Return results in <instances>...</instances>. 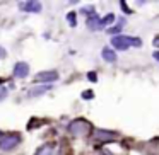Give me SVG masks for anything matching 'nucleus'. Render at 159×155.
<instances>
[{
  "instance_id": "f257e3e1",
  "label": "nucleus",
  "mask_w": 159,
  "mask_h": 155,
  "mask_svg": "<svg viewBox=\"0 0 159 155\" xmlns=\"http://www.w3.org/2000/svg\"><path fill=\"white\" fill-rule=\"evenodd\" d=\"M67 130H69V133L72 135V136L84 138V136H89L91 135V131H93V124H91L87 119H84V118H77V119L72 121V123H69Z\"/></svg>"
},
{
  "instance_id": "f03ea898",
  "label": "nucleus",
  "mask_w": 159,
  "mask_h": 155,
  "mask_svg": "<svg viewBox=\"0 0 159 155\" xmlns=\"http://www.w3.org/2000/svg\"><path fill=\"white\" fill-rule=\"evenodd\" d=\"M111 45L116 50H127L130 46H140L142 41L139 38H130V36H115L111 38Z\"/></svg>"
},
{
  "instance_id": "7ed1b4c3",
  "label": "nucleus",
  "mask_w": 159,
  "mask_h": 155,
  "mask_svg": "<svg viewBox=\"0 0 159 155\" xmlns=\"http://www.w3.org/2000/svg\"><path fill=\"white\" fill-rule=\"evenodd\" d=\"M19 141H21V136L17 133H5L4 136L0 138V150L9 152L14 147H17Z\"/></svg>"
},
{
  "instance_id": "20e7f679",
  "label": "nucleus",
  "mask_w": 159,
  "mask_h": 155,
  "mask_svg": "<svg viewBox=\"0 0 159 155\" xmlns=\"http://www.w3.org/2000/svg\"><path fill=\"white\" fill-rule=\"evenodd\" d=\"M82 12L84 14H87L89 17H87V26H89V29H101L103 28V19H99V15H96V12H94V9L93 7H86V9H82Z\"/></svg>"
},
{
  "instance_id": "39448f33",
  "label": "nucleus",
  "mask_w": 159,
  "mask_h": 155,
  "mask_svg": "<svg viewBox=\"0 0 159 155\" xmlns=\"http://www.w3.org/2000/svg\"><path fill=\"white\" fill-rule=\"evenodd\" d=\"M94 138H96V141H99V143H108V141L116 138V133H111V131H106V130H96Z\"/></svg>"
},
{
  "instance_id": "423d86ee",
  "label": "nucleus",
  "mask_w": 159,
  "mask_h": 155,
  "mask_svg": "<svg viewBox=\"0 0 159 155\" xmlns=\"http://www.w3.org/2000/svg\"><path fill=\"white\" fill-rule=\"evenodd\" d=\"M28 73H29V67H28V63L19 62L17 65L14 67V75H16V77H19V79H24V77H28Z\"/></svg>"
},
{
  "instance_id": "0eeeda50",
  "label": "nucleus",
  "mask_w": 159,
  "mask_h": 155,
  "mask_svg": "<svg viewBox=\"0 0 159 155\" xmlns=\"http://www.w3.org/2000/svg\"><path fill=\"white\" fill-rule=\"evenodd\" d=\"M34 155H57V147L52 143H46L43 147H39Z\"/></svg>"
},
{
  "instance_id": "6e6552de",
  "label": "nucleus",
  "mask_w": 159,
  "mask_h": 155,
  "mask_svg": "<svg viewBox=\"0 0 159 155\" xmlns=\"http://www.w3.org/2000/svg\"><path fill=\"white\" fill-rule=\"evenodd\" d=\"M21 11H24V12H39L41 11V4H39V2H22Z\"/></svg>"
},
{
  "instance_id": "1a4fd4ad",
  "label": "nucleus",
  "mask_w": 159,
  "mask_h": 155,
  "mask_svg": "<svg viewBox=\"0 0 159 155\" xmlns=\"http://www.w3.org/2000/svg\"><path fill=\"white\" fill-rule=\"evenodd\" d=\"M58 79V73L57 72H41L36 75V80L38 82H52V80Z\"/></svg>"
},
{
  "instance_id": "9d476101",
  "label": "nucleus",
  "mask_w": 159,
  "mask_h": 155,
  "mask_svg": "<svg viewBox=\"0 0 159 155\" xmlns=\"http://www.w3.org/2000/svg\"><path fill=\"white\" fill-rule=\"evenodd\" d=\"M101 55H103V58L106 60V62H110V63H113L115 60H116V55H115V51H113V50H110V48H104Z\"/></svg>"
},
{
  "instance_id": "9b49d317",
  "label": "nucleus",
  "mask_w": 159,
  "mask_h": 155,
  "mask_svg": "<svg viewBox=\"0 0 159 155\" xmlns=\"http://www.w3.org/2000/svg\"><path fill=\"white\" fill-rule=\"evenodd\" d=\"M52 87L50 85H41V87H36V90H29V96H38V94H43L46 90H50Z\"/></svg>"
},
{
  "instance_id": "f8f14e48",
  "label": "nucleus",
  "mask_w": 159,
  "mask_h": 155,
  "mask_svg": "<svg viewBox=\"0 0 159 155\" xmlns=\"http://www.w3.org/2000/svg\"><path fill=\"white\" fill-rule=\"evenodd\" d=\"M113 21H115V15H113V14H108L106 17L103 19V24L106 26V24H110V22H113Z\"/></svg>"
},
{
  "instance_id": "ddd939ff",
  "label": "nucleus",
  "mask_w": 159,
  "mask_h": 155,
  "mask_svg": "<svg viewBox=\"0 0 159 155\" xmlns=\"http://www.w3.org/2000/svg\"><path fill=\"white\" fill-rule=\"evenodd\" d=\"M67 19H69V24L70 26H75V14H74V12H70V14L67 15Z\"/></svg>"
},
{
  "instance_id": "4468645a",
  "label": "nucleus",
  "mask_w": 159,
  "mask_h": 155,
  "mask_svg": "<svg viewBox=\"0 0 159 155\" xmlns=\"http://www.w3.org/2000/svg\"><path fill=\"white\" fill-rule=\"evenodd\" d=\"M5 96H7V89H5V87H2V85H0V99H4Z\"/></svg>"
},
{
  "instance_id": "2eb2a0df",
  "label": "nucleus",
  "mask_w": 159,
  "mask_h": 155,
  "mask_svg": "<svg viewBox=\"0 0 159 155\" xmlns=\"http://www.w3.org/2000/svg\"><path fill=\"white\" fill-rule=\"evenodd\" d=\"M89 80H91V82H96V73L91 72V73H89Z\"/></svg>"
},
{
  "instance_id": "dca6fc26",
  "label": "nucleus",
  "mask_w": 159,
  "mask_h": 155,
  "mask_svg": "<svg viewBox=\"0 0 159 155\" xmlns=\"http://www.w3.org/2000/svg\"><path fill=\"white\" fill-rule=\"evenodd\" d=\"M5 55H7V53H5V50H4V48H0V58H4Z\"/></svg>"
},
{
  "instance_id": "f3484780",
  "label": "nucleus",
  "mask_w": 159,
  "mask_h": 155,
  "mask_svg": "<svg viewBox=\"0 0 159 155\" xmlns=\"http://www.w3.org/2000/svg\"><path fill=\"white\" fill-rule=\"evenodd\" d=\"M152 56H154V58L159 62V51H154V55H152Z\"/></svg>"
},
{
  "instance_id": "a211bd4d",
  "label": "nucleus",
  "mask_w": 159,
  "mask_h": 155,
  "mask_svg": "<svg viewBox=\"0 0 159 155\" xmlns=\"http://www.w3.org/2000/svg\"><path fill=\"white\" fill-rule=\"evenodd\" d=\"M154 46H159V36H157V38L154 39Z\"/></svg>"
},
{
  "instance_id": "6ab92c4d",
  "label": "nucleus",
  "mask_w": 159,
  "mask_h": 155,
  "mask_svg": "<svg viewBox=\"0 0 159 155\" xmlns=\"http://www.w3.org/2000/svg\"><path fill=\"white\" fill-rule=\"evenodd\" d=\"M2 136H4V133H2V131H0V138H2Z\"/></svg>"
}]
</instances>
